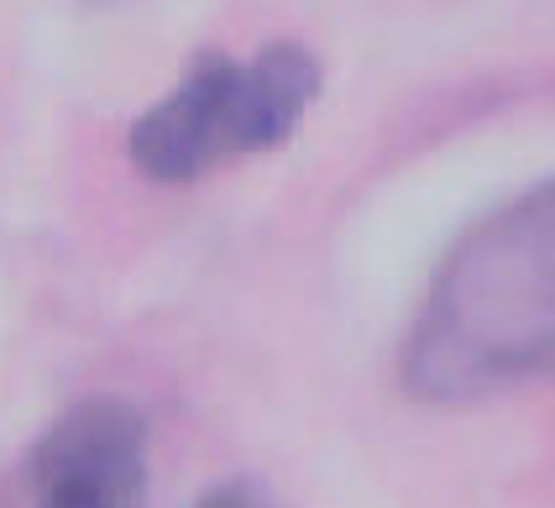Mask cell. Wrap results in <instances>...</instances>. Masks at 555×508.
<instances>
[{
    "label": "cell",
    "instance_id": "7a4b0ae2",
    "mask_svg": "<svg viewBox=\"0 0 555 508\" xmlns=\"http://www.w3.org/2000/svg\"><path fill=\"white\" fill-rule=\"evenodd\" d=\"M320 95V64L299 42L257 58H199L168 95L137 116L126 153L157 184H189L225 158L283 147Z\"/></svg>",
    "mask_w": 555,
    "mask_h": 508
},
{
    "label": "cell",
    "instance_id": "3957f363",
    "mask_svg": "<svg viewBox=\"0 0 555 508\" xmlns=\"http://www.w3.org/2000/svg\"><path fill=\"white\" fill-rule=\"evenodd\" d=\"M31 508H137L147 487V425L121 399H85L31 445Z\"/></svg>",
    "mask_w": 555,
    "mask_h": 508
},
{
    "label": "cell",
    "instance_id": "277c9868",
    "mask_svg": "<svg viewBox=\"0 0 555 508\" xmlns=\"http://www.w3.org/2000/svg\"><path fill=\"white\" fill-rule=\"evenodd\" d=\"M199 508H273L251 482H220V487H210L205 498H199Z\"/></svg>",
    "mask_w": 555,
    "mask_h": 508
},
{
    "label": "cell",
    "instance_id": "6da1fadb",
    "mask_svg": "<svg viewBox=\"0 0 555 508\" xmlns=\"http://www.w3.org/2000/svg\"><path fill=\"white\" fill-rule=\"evenodd\" d=\"M545 373H555V179L466 231L403 341V382L425 404H466Z\"/></svg>",
    "mask_w": 555,
    "mask_h": 508
}]
</instances>
